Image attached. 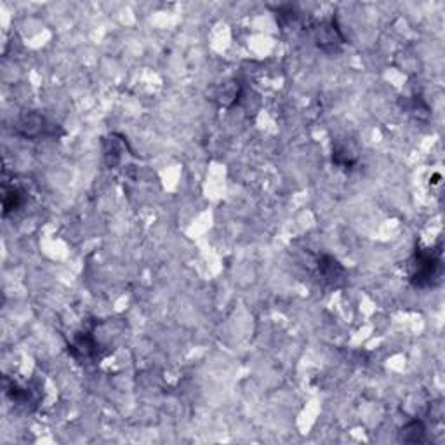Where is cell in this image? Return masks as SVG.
Instances as JSON below:
<instances>
[{"label":"cell","instance_id":"cell-1","mask_svg":"<svg viewBox=\"0 0 445 445\" xmlns=\"http://www.w3.org/2000/svg\"><path fill=\"white\" fill-rule=\"evenodd\" d=\"M442 275V258L435 249H418L411 261V282L414 287L435 286Z\"/></svg>","mask_w":445,"mask_h":445},{"label":"cell","instance_id":"cell-2","mask_svg":"<svg viewBox=\"0 0 445 445\" xmlns=\"http://www.w3.org/2000/svg\"><path fill=\"white\" fill-rule=\"evenodd\" d=\"M16 133L27 140H38L44 136H54L56 126L37 112H24L14 126Z\"/></svg>","mask_w":445,"mask_h":445},{"label":"cell","instance_id":"cell-3","mask_svg":"<svg viewBox=\"0 0 445 445\" xmlns=\"http://www.w3.org/2000/svg\"><path fill=\"white\" fill-rule=\"evenodd\" d=\"M313 37H315L316 45L326 52H337L341 45L344 44L341 28L334 17L316 23L313 28Z\"/></svg>","mask_w":445,"mask_h":445},{"label":"cell","instance_id":"cell-4","mask_svg":"<svg viewBox=\"0 0 445 445\" xmlns=\"http://www.w3.org/2000/svg\"><path fill=\"white\" fill-rule=\"evenodd\" d=\"M99 344L92 333H82L75 337V341L70 344V353L73 355L77 360H91V358H98Z\"/></svg>","mask_w":445,"mask_h":445},{"label":"cell","instance_id":"cell-5","mask_svg":"<svg viewBox=\"0 0 445 445\" xmlns=\"http://www.w3.org/2000/svg\"><path fill=\"white\" fill-rule=\"evenodd\" d=\"M316 270H319V275L323 282L334 284V286L344 279L343 265L329 254L320 256L319 263H316Z\"/></svg>","mask_w":445,"mask_h":445},{"label":"cell","instance_id":"cell-6","mask_svg":"<svg viewBox=\"0 0 445 445\" xmlns=\"http://www.w3.org/2000/svg\"><path fill=\"white\" fill-rule=\"evenodd\" d=\"M358 160V149L351 141L340 140L333 145V162L340 167H351Z\"/></svg>","mask_w":445,"mask_h":445},{"label":"cell","instance_id":"cell-7","mask_svg":"<svg viewBox=\"0 0 445 445\" xmlns=\"http://www.w3.org/2000/svg\"><path fill=\"white\" fill-rule=\"evenodd\" d=\"M242 96V89L238 85V82H224L223 85H219L214 92V101L218 103L219 106H224V108H230V106L237 105L238 99Z\"/></svg>","mask_w":445,"mask_h":445},{"label":"cell","instance_id":"cell-8","mask_svg":"<svg viewBox=\"0 0 445 445\" xmlns=\"http://www.w3.org/2000/svg\"><path fill=\"white\" fill-rule=\"evenodd\" d=\"M400 442L405 444H425L426 442V426L421 419H414V421L407 423L404 428L400 430Z\"/></svg>","mask_w":445,"mask_h":445},{"label":"cell","instance_id":"cell-9","mask_svg":"<svg viewBox=\"0 0 445 445\" xmlns=\"http://www.w3.org/2000/svg\"><path fill=\"white\" fill-rule=\"evenodd\" d=\"M23 191L16 187L3 190V216H7L13 211H17L23 205Z\"/></svg>","mask_w":445,"mask_h":445}]
</instances>
